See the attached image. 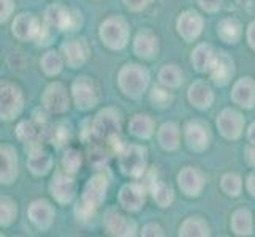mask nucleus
Masks as SVG:
<instances>
[{
  "instance_id": "nucleus-6",
  "label": "nucleus",
  "mask_w": 255,
  "mask_h": 237,
  "mask_svg": "<svg viewBox=\"0 0 255 237\" xmlns=\"http://www.w3.org/2000/svg\"><path fill=\"white\" fill-rule=\"evenodd\" d=\"M41 106L49 114H64L70 108V95L62 82H51L41 95Z\"/></svg>"
},
{
  "instance_id": "nucleus-13",
  "label": "nucleus",
  "mask_w": 255,
  "mask_h": 237,
  "mask_svg": "<svg viewBox=\"0 0 255 237\" xmlns=\"http://www.w3.org/2000/svg\"><path fill=\"white\" fill-rule=\"evenodd\" d=\"M184 136H186L187 146L195 152H203L209 147L211 135L209 128L200 120H192L184 128Z\"/></svg>"
},
{
  "instance_id": "nucleus-24",
  "label": "nucleus",
  "mask_w": 255,
  "mask_h": 237,
  "mask_svg": "<svg viewBox=\"0 0 255 237\" xmlns=\"http://www.w3.org/2000/svg\"><path fill=\"white\" fill-rule=\"evenodd\" d=\"M0 160H2V183H11L17 177V157L11 146L3 144L0 149Z\"/></svg>"
},
{
  "instance_id": "nucleus-16",
  "label": "nucleus",
  "mask_w": 255,
  "mask_h": 237,
  "mask_svg": "<svg viewBox=\"0 0 255 237\" xmlns=\"http://www.w3.org/2000/svg\"><path fill=\"white\" fill-rule=\"evenodd\" d=\"M178 183L179 188L186 196H200V193L203 191L205 187V177L201 171H198L193 166H186L181 172L178 174Z\"/></svg>"
},
{
  "instance_id": "nucleus-30",
  "label": "nucleus",
  "mask_w": 255,
  "mask_h": 237,
  "mask_svg": "<svg viewBox=\"0 0 255 237\" xmlns=\"http://www.w3.org/2000/svg\"><path fill=\"white\" fill-rule=\"evenodd\" d=\"M232 230L236 236H251L254 233V218L251 210H236L232 215Z\"/></svg>"
},
{
  "instance_id": "nucleus-32",
  "label": "nucleus",
  "mask_w": 255,
  "mask_h": 237,
  "mask_svg": "<svg viewBox=\"0 0 255 237\" xmlns=\"http://www.w3.org/2000/svg\"><path fill=\"white\" fill-rule=\"evenodd\" d=\"M182 72L179 70L178 65H163V68L160 70L159 73V81L162 85L168 87V89H176L182 84Z\"/></svg>"
},
{
  "instance_id": "nucleus-17",
  "label": "nucleus",
  "mask_w": 255,
  "mask_h": 237,
  "mask_svg": "<svg viewBox=\"0 0 255 237\" xmlns=\"http://www.w3.org/2000/svg\"><path fill=\"white\" fill-rule=\"evenodd\" d=\"M27 215L30 218V222L38 228V230L45 231L54 222L56 212L52 209L51 203H48L46 199H35L33 203L27 209Z\"/></svg>"
},
{
  "instance_id": "nucleus-36",
  "label": "nucleus",
  "mask_w": 255,
  "mask_h": 237,
  "mask_svg": "<svg viewBox=\"0 0 255 237\" xmlns=\"http://www.w3.org/2000/svg\"><path fill=\"white\" fill-rule=\"evenodd\" d=\"M83 164V157L81 152L76 151V149H68L62 157V169L68 174H76L80 172Z\"/></svg>"
},
{
  "instance_id": "nucleus-47",
  "label": "nucleus",
  "mask_w": 255,
  "mask_h": 237,
  "mask_svg": "<svg viewBox=\"0 0 255 237\" xmlns=\"http://www.w3.org/2000/svg\"><path fill=\"white\" fill-rule=\"evenodd\" d=\"M248 139L251 144H255V122L249 127V131H248Z\"/></svg>"
},
{
  "instance_id": "nucleus-12",
  "label": "nucleus",
  "mask_w": 255,
  "mask_h": 237,
  "mask_svg": "<svg viewBox=\"0 0 255 237\" xmlns=\"http://www.w3.org/2000/svg\"><path fill=\"white\" fill-rule=\"evenodd\" d=\"M62 56L65 64L70 68H80L81 65L86 64L87 57H89V46L84 38H72V40H67L62 48Z\"/></svg>"
},
{
  "instance_id": "nucleus-1",
  "label": "nucleus",
  "mask_w": 255,
  "mask_h": 237,
  "mask_svg": "<svg viewBox=\"0 0 255 237\" xmlns=\"http://www.w3.org/2000/svg\"><path fill=\"white\" fill-rule=\"evenodd\" d=\"M118 84L124 95L130 96V98H139L147 89L149 73L141 65L127 64L121 68Z\"/></svg>"
},
{
  "instance_id": "nucleus-25",
  "label": "nucleus",
  "mask_w": 255,
  "mask_h": 237,
  "mask_svg": "<svg viewBox=\"0 0 255 237\" xmlns=\"http://www.w3.org/2000/svg\"><path fill=\"white\" fill-rule=\"evenodd\" d=\"M154 120L147 114H135L128 122V131L135 138L147 139L154 135Z\"/></svg>"
},
{
  "instance_id": "nucleus-33",
  "label": "nucleus",
  "mask_w": 255,
  "mask_h": 237,
  "mask_svg": "<svg viewBox=\"0 0 255 237\" xmlns=\"http://www.w3.org/2000/svg\"><path fill=\"white\" fill-rule=\"evenodd\" d=\"M179 236H209V228L201 217H189L181 225Z\"/></svg>"
},
{
  "instance_id": "nucleus-31",
  "label": "nucleus",
  "mask_w": 255,
  "mask_h": 237,
  "mask_svg": "<svg viewBox=\"0 0 255 237\" xmlns=\"http://www.w3.org/2000/svg\"><path fill=\"white\" fill-rule=\"evenodd\" d=\"M149 193L152 195L154 201L160 207H170L171 203L174 201V191L173 188L162 180H157L154 185L149 188Z\"/></svg>"
},
{
  "instance_id": "nucleus-18",
  "label": "nucleus",
  "mask_w": 255,
  "mask_h": 237,
  "mask_svg": "<svg viewBox=\"0 0 255 237\" xmlns=\"http://www.w3.org/2000/svg\"><path fill=\"white\" fill-rule=\"evenodd\" d=\"M133 52L138 57L146 60L157 57V52H159V38H157V35L149 29H141L133 40Z\"/></svg>"
},
{
  "instance_id": "nucleus-27",
  "label": "nucleus",
  "mask_w": 255,
  "mask_h": 237,
  "mask_svg": "<svg viewBox=\"0 0 255 237\" xmlns=\"http://www.w3.org/2000/svg\"><path fill=\"white\" fill-rule=\"evenodd\" d=\"M217 52L209 45H198L192 52V64L200 73H209V68L213 65Z\"/></svg>"
},
{
  "instance_id": "nucleus-21",
  "label": "nucleus",
  "mask_w": 255,
  "mask_h": 237,
  "mask_svg": "<svg viewBox=\"0 0 255 237\" xmlns=\"http://www.w3.org/2000/svg\"><path fill=\"white\" fill-rule=\"evenodd\" d=\"M27 166L35 175H45L52 168V157L43 151L40 143L29 144V155H27Z\"/></svg>"
},
{
  "instance_id": "nucleus-15",
  "label": "nucleus",
  "mask_w": 255,
  "mask_h": 237,
  "mask_svg": "<svg viewBox=\"0 0 255 237\" xmlns=\"http://www.w3.org/2000/svg\"><path fill=\"white\" fill-rule=\"evenodd\" d=\"M108 187H110V180L107 175L103 172H97L84 185L81 199L87 201V203H91L97 207H100L105 198H107Z\"/></svg>"
},
{
  "instance_id": "nucleus-10",
  "label": "nucleus",
  "mask_w": 255,
  "mask_h": 237,
  "mask_svg": "<svg viewBox=\"0 0 255 237\" xmlns=\"http://www.w3.org/2000/svg\"><path fill=\"white\" fill-rule=\"evenodd\" d=\"M43 24L33 13H21L14 17L11 24V33L21 41H37Z\"/></svg>"
},
{
  "instance_id": "nucleus-43",
  "label": "nucleus",
  "mask_w": 255,
  "mask_h": 237,
  "mask_svg": "<svg viewBox=\"0 0 255 237\" xmlns=\"http://www.w3.org/2000/svg\"><path fill=\"white\" fill-rule=\"evenodd\" d=\"M13 8H14L13 0H2V19H0L2 24L10 19V16L13 13Z\"/></svg>"
},
{
  "instance_id": "nucleus-23",
  "label": "nucleus",
  "mask_w": 255,
  "mask_h": 237,
  "mask_svg": "<svg viewBox=\"0 0 255 237\" xmlns=\"http://www.w3.org/2000/svg\"><path fill=\"white\" fill-rule=\"evenodd\" d=\"M189 101L198 109H208L214 101V92L211 89V85L205 81H195L187 92Z\"/></svg>"
},
{
  "instance_id": "nucleus-14",
  "label": "nucleus",
  "mask_w": 255,
  "mask_h": 237,
  "mask_svg": "<svg viewBox=\"0 0 255 237\" xmlns=\"http://www.w3.org/2000/svg\"><path fill=\"white\" fill-rule=\"evenodd\" d=\"M176 29L186 41H193L200 37L201 30H203V17L197 11L187 10L179 14L178 21H176Z\"/></svg>"
},
{
  "instance_id": "nucleus-34",
  "label": "nucleus",
  "mask_w": 255,
  "mask_h": 237,
  "mask_svg": "<svg viewBox=\"0 0 255 237\" xmlns=\"http://www.w3.org/2000/svg\"><path fill=\"white\" fill-rule=\"evenodd\" d=\"M64 56H60L57 51H48L45 56L41 57L40 60V65L43 68V72L49 76H56L62 72V67H64Z\"/></svg>"
},
{
  "instance_id": "nucleus-11",
  "label": "nucleus",
  "mask_w": 255,
  "mask_h": 237,
  "mask_svg": "<svg viewBox=\"0 0 255 237\" xmlns=\"http://www.w3.org/2000/svg\"><path fill=\"white\" fill-rule=\"evenodd\" d=\"M217 128L221 135L227 139H238L243 135L244 117L236 109H224L217 117Z\"/></svg>"
},
{
  "instance_id": "nucleus-35",
  "label": "nucleus",
  "mask_w": 255,
  "mask_h": 237,
  "mask_svg": "<svg viewBox=\"0 0 255 237\" xmlns=\"http://www.w3.org/2000/svg\"><path fill=\"white\" fill-rule=\"evenodd\" d=\"M221 188L225 195L228 196H238L241 190H243V180L241 177L236 172H228L222 175V180H221Z\"/></svg>"
},
{
  "instance_id": "nucleus-41",
  "label": "nucleus",
  "mask_w": 255,
  "mask_h": 237,
  "mask_svg": "<svg viewBox=\"0 0 255 237\" xmlns=\"http://www.w3.org/2000/svg\"><path fill=\"white\" fill-rule=\"evenodd\" d=\"M198 3L208 13H214L221 8V0H198Z\"/></svg>"
},
{
  "instance_id": "nucleus-8",
  "label": "nucleus",
  "mask_w": 255,
  "mask_h": 237,
  "mask_svg": "<svg viewBox=\"0 0 255 237\" xmlns=\"http://www.w3.org/2000/svg\"><path fill=\"white\" fill-rule=\"evenodd\" d=\"M51 195L57 203L68 204L76 195V182L73 174H68L64 169H57L49 183Z\"/></svg>"
},
{
  "instance_id": "nucleus-40",
  "label": "nucleus",
  "mask_w": 255,
  "mask_h": 237,
  "mask_svg": "<svg viewBox=\"0 0 255 237\" xmlns=\"http://www.w3.org/2000/svg\"><path fill=\"white\" fill-rule=\"evenodd\" d=\"M152 0H124L126 6L131 11H141L146 6L151 5Z\"/></svg>"
},
{
  "instance_id": "nucleus-7",
  "label": "nucleus",
  "mask_w": 255,
  "mask_h": 237,
  "mask_svg": "<svg viewBox=\"0 0 255 237\" xmlns=\"http://www.w3.org/2000/svg\"><path fill=\"white\" fill-rule=\"evenodd\" d=\"M2 120H13L21 114L24 108L22 92L17 85L11 82H2Z\"/></svg>"
},
{
  "instance_id": "nucleus-9",
  "label": "nucleus",
  "mask_w": 255,
  "mask_h": 237,
  "mask_svg": "<svg viewBox=\"0 0 255 237\" xmlns=\"http://www.w3.org/2000/svg\"><path fill=\"white\" fill-rule=\"evenodd\" d=\"M147 191L149 190L143 182H139V180L130 182L121 188L118 201L122 206V209L128 210V212H136V210H139L144 206Z\"/></svg>"
},
{
  "instance_id": "nucleus-37",
  "label": "nucleus",
  "mask_w": 255,
  "mask_h": 237,
  "mask_svg": "<svg viewBox=\"0 0 255 237\" xmlns=\"http://www.w3.org/2000/svg\"><path fill=\"white\" fill-rule=\"evenodd\" d=\"M0 204H2V207H0V225L2 226H10L14 218L17 215V207L14 204V201L11 198H2V201H0Z\"/></svg>"
},
{
  "instance_id": "nucleus-29",
  "label": "nucleus",
  "mask_w": 255,
  "mask_h": 237,
  "mask_svg": "<svg viewBox=\"0 0 255 237\" xmlns=\"http://www.w3.org/2000/svg\"><path fill=\"white\" fill-rule=\"evenodd\" d=\"M157 138L165 151H176L179 147V127L174 122H166L159 128Z\"/></svg>"
},
{
  "instance_id": "nucleus-44",
  "label": "nucleus",
  "mask_w": 255,
  "mask_h": 237,
  "mask_svg": "<svg viewBox=\"0 0 255 237\" xmlns=\"http://www.w3.org/2000/svg\"><path fill=\"white\" fill-rule=\"evenodd\" d=\"M244 154H246V161L255 168V144H251V146L246 147Z\"/></svg>"
},
{
  "instance_id": "nucleus-26",
  "label": "nucleus",
  "mask_w": 255,
  "mask_h": 237,
  "mask_svg": "<svg viewBox=\"0 0 255 237\" xmlns=\"http://www.w3.org/2000/svg\"><path fill=\"white\" fill-rule=\"evenodd\" d=\"M217 35L222 41L228 43V45H235L238 43L243 37V27L241 24L233 19V17H225L217 25Z\"/></svg>"
},
{
  "instance_id": "nucleus-4",
  "label": "nucleus",
  "mask_w": 255,
  "mask_h": 237,
  "mask_svg": "<svg viewBox=\"0 0 255 237\" xmlns=\"http://www.w3.org/2000/svg\"><path fill=\"white\" fill-rule=\"evenodd\" d=\"M100 38L110 49H124L128 43V25L119 16H110L100 25Z\"/></svg>"
},
{
  "instance_id": "nucleus-39",
  "label": "nucleus",
  "mask_w": 255,
  "mask_h": 237,
  "mask_svg": "<svg viewBox=\"0 0 255 237\" xmlns=\"http://www.w3.org/2000/svg\"><path fill=\"white\" fill-rule=\"evenodd\" d=\"M97 206L91 204V203H87V201L84 199H80V203H78V206L75 207V214H76V218L80 222L86 223V222H89L92 220V218L95 217V212H97Z\"/></svg>"
},
{
  "instance_id": "nucleus-22",
  "label": "nucleus",
  "mask_w": 255,
  "mask_h": 237,
  "mask_svg": "<svg viewBox=\"0 0 255 237\" xmlns=\"http://www.w3.org/2000/svg\"><path fill=\"white\" fill-rule=\"evenodd\" d=\"M232 100L241 108L251 109L255 106V82L254 79L246 76L235 82L232 90Z\"/></svg>"
},
{
  "instance_id": "nucleus-46",
  "label": "nucleus",
  "mask_w": 255,
  "mask_h": 237,
  "mask_svg": "<svg viewBox=\"0 0 255 237\" xmlns=\"http://www.w3.org/2000/svg\"><path fill=\"white\" fill-rule=\"evenodd\" d=\"M246 188H248V191L251 193V196L255 198V171L249 174L248 180H246Z\"/></svg>"
},
{
  "instance_id": "nucleus-5",
  "label": "nucleus",
  "mask_w": 255,
  "mask_h": 237,
  "mask_svg": "<svg viewBox=\"0 0 255 237\" xmlns=\"http://www.w3.org/2000/svg\"><path fill=\"white\" fill-rule=\"evenodd\" d=\"M72 98L78 109L89 111L99 103V87L89 76H78L72 84Z\"/></svg>"
},
{
  "instance_id": "nucleus-19",
  "label": "nucleus",
  "mask_w": 255,
  "mask_h": 237,
  "mask_svg": "<svg viewBox=\"0 0 255 237\" xmlns=\"http://www.w3.org/2000/svg\"><path fill=\"white\" fill-rule=\"evenodd\" d=\"M209 75L217 85H225L230 82V79L235 75V64L232 57L227 52H217L214 62L209 68Z\"/></svg>"
},
{
  "instance_id": "nucleus-20",
  "label": "nucleus",
  "mask_w": 255,
  "mask_h": 237,
  "mask_svg": "<svg viewBox=\"0 0 255 237\" xmlns=\"http://www.w3.org/2000/svg\"><path fill=\"white\" fill-rule=\"evenodd\" d=\"M105 230L111 236H135L136 223L116 210H110L105 217Z\"/></svg>"
},
{
  "instance_id": "nucleus-3",
  "label": "nucleus",
  "mask_w": 255,
  "mask_h": 237,
  "mask_svg": "<svg viewBox=\"0 0 255 237\" xmlns=\"http://www.w3.org/2000/svg\"><path fill=\"white\" fill-rule=\"evenodd\" d=\"M43 21H45V24L49 25L52 30L56 29V30L73 32L83 24V17L78 10L65 8L60 3H52L46 8Z\"/></svg>"
},
{
  "instance_id": "nucleus-38",
  "label": "nucleus",
  "mask_w": 255,
  "mask_h": 237,
  "mask_svg": "<svg viewBox=\"0 0 255 237\" xmlns=\"http://www.w3.org/2000/svg\"><path fill=\"white\" fill-rule=\"evenodd\" d=\"M151 101L157 108H166L170 106L173 101V95L168 90V87H154L151 92Z\"/></svg>"
},
{
  "instance_id": "nucleus-45",
  "label": "nucleus",
  "mask_w": 255,
  "mask_h": 237,
  "mask_svg": "<svg viewBox=\"0 0 255 237\" xmlns=\"http://www.w3.org/2000/svg\"><path fill=\"white\" fill-rule=\"evenodd\" d=\"M248 43L252 49H255V21H252L248 27Z\"/></svg>"
},
{
  "instance_id": "nucleus-28",
  "label": "nucleus",
  "mask_w": 255,
  "mask_h": 237,
  "mask_svg": "<svg viewBox=\"0 0 255 237\" xmlns=\"http://www.w3.org/2000/svg\"><path fill=\"white\" fill-rule=\"evenodd\" d=\"M70 139H72V128L65 122H57V124H52L48 128L46 133V141H49L54 147L62 149L65 147Z\"/></svg>"
},
{
  "instance_id": "nucleus-2",
  "label": "nucleus",
  "mask_w": 255,
  "mask_h": 237,
  "mask_svg": "<svg viewBox=\"0 0 255 237\" xmlns=\"http://www.w3.org/2000/svg\"><path fill=\"white\" fill-rule=\"evenodd\" d=\"M119 169L124 175L139 179L147 169V151L138 144H126L118 154Z\"/></svg>"
},
{
  "instance_id": "nucleus-42",
  "label": "nucleus",
  "mask_w": 255,
  "mask_h": 237,
  "mask_svg": "<svg viewBox=\"0 0 255 237\" xmlns=\"http://www.w3.org/2000/svg\"><path fill=\"white\" fill-rule=\"evenodd\" d=\"M141 236H163V230L160 225L149 223L141 230Z\"/></svg>"
}]
</instances>
